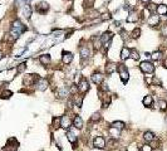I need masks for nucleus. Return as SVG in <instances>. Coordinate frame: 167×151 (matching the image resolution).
Returning <instances> with one entry per match:
<instances>
[{
    "label": "nucleus",
    "instance_id": "nucleus-10",
    "mask_svg": "<svg viewBox=\"0 0 167 151\" xmlns=\"http://www.w3.org/2000/svg\"><path fill=\"white\" fill-rule=\"evenodd\" d=\"M72 124H73V126L75 128H78V130H81L82 127H83V120L81 118V116L75 115L73 117V121H72Z\"/></svg>",
    "mask_w": 167,
    "mask_h": 151
},
{
    "label": "nucleus",
    "instance_id": "nucleus-39",
    "mask_svg": "<svg viewBox=\"0 0 167 151\" xmlns=\"http://www.w3.org/2000/svg\"><path fill=\"white\" fill-rule=\"evenodd\" d=\"M163 67H165V68H167V58L165 59V62H163Z\"/></svg>",
    "mask_w": 167,
    "mask_h": 151
},
{
    "label": "nucleus",
    "instance_id": "nucleus-7",
    "mask_svg": "<svg viewBox=\"0 0 167 151\" xmlns=\"http://www.w3.org/2000/svg\"><path fill=\"white\" fill-rule=\"evenodd\" d=\"M37 88L39 91H45L47 88H48V81H47V78H38L37 83H35Z\"/></svg>",
    "mask_w": 167,
    "mask_h": 151
},
{
    "label": "nucleus",
    "instance_id": "nucleus-42",
    "mask_svg": "<svg viewBox=\"0 0 167 151\" xmlns=\"http://www.w3.org/2000/svg\"><path fill=\"white\" fill-rule=\"evenodd\" d=\"M166 124H167V117H166Z\"/></svg>",
    "mask_w": 167,
    "mask_h": 151
},
{
    "label": "nucleus",
    "instance_id": "nucleus-20",
    "mask_svg": "<svg viewBox=\"0 0 167 151\" xmlns=\"http://www.w3.org/2000/svg\"><path fill=\"white\" fill-rule=\"evenodd\" d=\"M79 53H81L82 58H88V57H89V50H88V48L84 45L79 47Z\"/></svg>",
    "mask_w": 167,
    "mask_h": 151
},
{
    "label": "nucleus",
    "instance_id": "nucleus-3",
    "mask_svg": "<svg viewBox=\"0 0 167 151\" xmlns=\"http://www.w3.org/2000/svg\"><path fill=\"white\" fill-rule=\"evenodd\" d=\"M140 68H141V71H142L143 73L151 74V73H153V72H155V65H153L151 62H148V61H144V62L141 63Z\"/></svg>",
    "mask_w": 167,
    "mask_h": 151
},
{
    "label": "nucleus",
    "instance_id": "nucleus-27",
    "mask_svg": "<svg viewBox=\"0 0 167 151\" xmlns=\"http://www.w3.org/2000/svg\"><path fill=\"white\" fill-rule=\"evenodd\" d=\"M157 105H158V107H160V110H161V111H165V110H167V101H165V100H158Z\"/></svg>",
    "mask_w": 167,
    "mask_h": 151
},
{
    "label": "nucleus",
    "instance_id": "nucleus-40",
    "mask_svg": "<svg viewBox=\"0 0 167 151\" xmlns=\"http://www.w3.org/2000/svg\"><path fill=\"white\" fill-rule=\"evenodd\" d=\"M142 3H144V4H147V3H150V0H141Z\"/></svg>",
    "mask_w": 167,
    "mask_h": 151
},
{
    "label": "nucleus",
    "instance_id": "nucleus-28",
    "mask_svg": "<svg viewBox=\"0 0 167 151\" xmlns=\"http://www.w3.org/2000/svg\"><path fill=\"white\" fill-rule=\"evenodd\" d=\"M161 55H162V53L161 52H153L152 54H151V59H152V61H160V59H161Z\"/></svg>",
    "mask_w": 167,
    "mask_h": 151
},
{
    "label": "nucleus",
    "instance_id": "nucleus-6",
    "mask_svg": "<svg viewBox=\"0 0 167 151\" xmlns=\"http://www.w3.org/2000/svg\"><path fill=\"white\" fill-rule=\"evenodd\" d=\"M65 136H67V138H68L69 142L72 144L73 149H77V135H75L72 130H68L67 134H65Z\"/></svg>",
    "mask_w": 167,
    "mask_h": 151
},
{
    "label": "nucleus",
    "instance_id": "nucleus-22",
    "mask_svg": "<svg viewBox=\"0 0 167 151\" xmlns=\"http://www.w3.org/2000/svg\"><path fill=\"white\" fill-rule=\"evenodd\" d=\"M152 103H153L152 96H150V94L144 96V98H143V105L144 106H146V107H151V106H152Z\"/></svg>",
    "mask_w": 167,
    "mask_h": 151
},
{
    "label": "nucleus",
    "instance_id": "nucleus-8",
    "mask_svg": "<svg viewBox=\"0 0 167 151\" xmlns=\"http://www.w3.org/2000/svg\"><path fill=\"white\" fill-rule=\"evenodd\" d=\"M72 126V120L69 116H63V117H61V127L63 128H69Z\"/></svg>",
    "mask_w": 167,
    "mask_h": 151
},
{
    "label": "nucleus",
    "instance_id": "nucleus-25",
    "mask_svg": "<svg viewBox=\"0 0 167 151\" xmlns=\"http://www.w3.org/2000/svg\"><path fill=\"white\" fill-rule=\"evenodd\" d=\"M23 13H24V17L25 18H28L29 19L30 18V15H31V8H30V5H24V8H23Z\"/></svg>",
    "mask_w": 167,
    "mask_h": 151
},
{
    "label": "nucleus",
    "instance_id": "nucleus-15",
    "mask_svg": "<svg viewBox=\"0 0 167 151\" xmlns=\"http://www.w3.org/2000/svg\"><path fill=\"white\" fill-rule=\"evenodd\" d=\"M137 20H138V14L136 11H131L127 15V23H136Z\"/></svg>",
    "mask_w": 167,
    "mask_h": 151
},
{
    "label": "nucleus",
    "instance_id": "nucleus-16",
    "mask_svg": "<svg viewBox=\"0 0 167 151\" xmlns=\"http://www.w3.org/2000/svg\"><path fill=\"white\" fill-rule=\"evenodd\" d=\"M143 138H144V141H146V142H152L153 140H155V134H153V132H151V131H146L143 134Z\"/></svg>",
    "mask_w": 167,
    "mask_h": 151
},
{
    "label": "nucleus",
    "instance_id": "nucleus-38",
    "mask_svg": "<svg viewBox=\"0 0 167 151\" xmlns=\"http://www.w3.org/2000/svg\"><path fill=\"white\" fill-rule=\"evenodd\" d=\"M114 27L118 28V29H121V21H114Z\"/></svg>",
    "mask_w": 167,
    "mask_h": 151
},
{
    "label": "nucleus",
    "instance_id": "nucleus-12",
    "mask_svg": "<svg viewBox=\"0 0 167 151\" xmlns=\"http://www.w3.org/2000/svg\"><path fill=\"white\" fill-rule=\"evenodd\" d=\"M147 23L151 27H156L157 24L160 23V17L158 15H150V18L147 19Z\"/></svg>",
    "mask_w": 167,
    "mask_h": 151
},
{
    "label": "nucleus",
    "instance_id": "nucleus-37",
    "mask_svg": "<svg viewBox=\"0 0 167 151\" xmlns=\"http://www.w3.org/2000/svg\"><path fill=\"white\" fill-rule=\"evenodd\" d=\"M161 33H162V35L167 37V24H166V25H163V27H162V29H161Z\"/></svg>",
    "mask_w": 167,
    "mask_h": 151
},
{
    "label": "nucleus",
    "instance_id": "nucleus-36",
    "mask_svg": "<svg viewBox=\"0 0 167 151\" xmlns=\"http://www.w3.org/2000/svg\"><path fill=\"white\" fill-rule=\"evenodd\" d=\"M156 9H157V6L155 4H152V3H151V4H148V6H147V10H148L150 13L153 11V10H156Z\"/></svg>",
    "mask_w": 167,
    "mask_h": 151
},
{
    "label": "nucleus",
    "instance_id": "nucleus-23",
    "mask_svg": "<svg viewBox=\"0 0 167 151\" xmlns=\"http://www.w3.org/2000/svg\"><path fill=\"white\" fill-rule=\"evenodd\" d=\"M109 135L114 138V140H117V137H119V130H117V128H113V127H109Z\"/></svg>",
    "mask_w": 167,
    "mask_h": 151
},
{
    "label": "nucleus",
    "instance_id": "nucleus-2",
    "mask_svg": "<svg viewBox=\"0 0 167 151\" xmlns=\"http://www.w3.org/2000/svg\"><path fill=\"white\" fill-rule=\"evenodd\" d=\"M18 147H19V142H18L17 138H15V137L8 138V141H6V144H5V150H8V151H17Z\"/></svg>",
    "mask_w": 167,
    "mask_h": 151
},
{
    "label": "nucleus",
    "instance_id": "nucleus-33",
    "mask_svg": "<svg viewBox=\"0 0 167 151\" xmlns=\"http://www.w3.org/2000/svg\"><path fill=\"white\" fill-rule=\"evenodd\" d=\"M100 120V113L99 112H96V113H93L92 115V117H90V121H99Z\"/></svg>",
    "mask_w": 167,
    "mask_h": 151
},
{
    "label": "nucleus",
    "instance_id": "nucleus-34",
    "mask_svg": "<svg viewBox=\"0 0 167 151\" xmlns=\"http://www.w3.org/2000/svg\"><path fill=\"white\" fill-rule=\"evenodd\" d=\"M141 151H153V149H152V146L151 145H142L141 146Z\"/></svg>",
    "mask_w": 167,
    "mask_h": 151
},
{
    "label": "nucleus",
    "instance_id": "nucleus-1",
    "mask_svg": "<svg viewBox=\"0 0 167 151\" xmlns=\"http://www.w3.org/2000/svg\"><path fill=\"white\" fill-rule=\"evenodd\" d=\"M117 69H118V73H119V77L123 83H127L128 80H130V73H128L127 68L124 67V64H117Z\"/></svg>",
    "mask_w": 167,
    "mask_h": 151
},
{
    "label": "nucleus",
    "instance_id": "nucleus-30",
    "mask_svg": "<svg viewBox=\"0 0 167 151\" xmlns=\"http://www.w3.org/2000/svg\"><path fill=\"white\" fill-rule=\"evenodd\" d=\"M25 68H27V64H25V63H20V64L18 65V68H17V73L18 74L23 73V72L25 71Z\"/></svg>",
    "mask_w": 167,
    "mask_h": 151
},
{
    "label": "nucleus",
    "instance_id": "nucleus-13",
    "mask_svg": "<svg viewBox=\"0 0 167 151\" xmlns=\"http://www.w3.org/2000/svg\"><path fill=\"white\" fill-rule=\"evenodd\" d=\"M62 61L64 64H69L72 61H73V54L72 53H69V52H63V58H62Z\"/></svg>",
    "mask_w": 167,
    "mask_h": 151
},
{
    "label": "nucleus",
    "instance_id": "nucleus-9",
    "mask_svg": "<svg viewBox=\"0 0 167 151\" xmlns=\"http://www.w3.org/2000/svg\"><path fill=\"white\" fill-rule=\"evenodd\" d=\"M112 38H113V33H111L109 30H107L102 34V37H100V42H102L103 44H107L108 42H111Z\"/></svg>",
    "mask_w": 167,
    "mask_h": 151
},
{
    "label": "nucleus",
    "instance_id": "nucleus-31",
    "mask_svg": "<svg viewBox=\"0 0 167 151\" xmlns=\"http://www.w3.org/2000/svg\"><path fill=\"white\" fill-rule=\"evenodd\" d=\"M53 127L54 128L61 127V117H54L53 118Z\"/></svg>",
    "mask_w": 167,
    "mask_h": 151
},
{
    "label": "nucleus",
    "instance_id": "nucleus-5",
    "mask_svg": "<svg viewBox=\"0 0 167 151\" xmlns=\"http://www.w3.org/2000/svg\"><path fill=\"white\" fill-rule=\"evenodd\" d=\"M88 90H89V83H88V81L86 78H82V81L79 82V84L77 87V91L79 93H86Z\"/></svg>",
    "mask_w": 167,
    "mask_h": 151
},
{
    "label": "nucleus",
    "instance_id": "nucleus-29",
    "mask_svg": "<svg viewBox=\"0 0 167 151\" xmlns=\"http://www.w3.org/2000/svg\"><path fill=\"white\" fill-rule=\"evenodd\" d=\"M130 57L133 59V61H138V59H140V53H138L136 49H133V50H131Z\"/></svg>",
    "mask_w": 167,
    "mask_h": 151
},
{
    "label": "nucleus",
    "instance_id": "nucleus-17",
    "mask_svg": "<svg viewBox=\"0 0 167 151\" xmlns=\"http://www.w3.org/2000/svg\"><path fill=\"white\" fill-rule=\"evenodd\" d=\"M114 71H117V64H114V63H107V65H106L107 74H112Z\"/></svg>",
    "mask_w": 167,
    "mask_h": 151
},
{
    "label": "nucleus",
    "instance_id": "nucleus-11",
    "mask_svg": "<svg viewBox=\"0 0 167 151\" xmlns=\"http://www.w3.org/2000/svg\"><path fill=\"white\" fill-rule=\"evenodd\" d=\"M92 81H93V83H96V84H102V82L104 81V76L102 73H94L92 76Z\"/></svg>",
    "mask_w": 167,
    "mask_h": 151
},
{
    "label": "nucleus",
    "instance_id": "nucleus-14",
    "mask_svg": "<svg viewBox=\"0 0 167 151\" xmlns=\"http://www.w3.org/2000/svg\"><path fill=\"white\" fill-rule=\"evenodd\" d=\"M48 9H49V6H48V4H47L45 1L40 3V4L37 6V11L40 13V14H44V13H47V10H48Z\"/></svg>",
    "mask_w": 167,
    "mask_h": 151
},
{
    "label": "nucleus",
    "instance_id": "nucleus-32",
    "mask_svg": "<svg viewBox=\"0 0 167 151\" xmlns=\"http://www.w3.org/2000/svg\"><path fill=\"white\" fill-rule=\"evenodd\" d=\"M140 35H141V29L140 28H138V29H134L133 31H132V38H133V39L140 38Z\"/></svg>",
    "mask_w": 167,
    "mask_h": 151
},
{
    "label": "nucleus",
    "instance_id": "nucleus-26",
    "mask_svg": "<svg viewBox=\"0 0 167 151\" xmlns=\"http://www.w3.org/2000/svg\"><path fill=\"white\" fill-rule=\"evenodd\" d=\"M10 96H13V92L9 90H4L3 92H0V98H10Z\"/></svg>",
    "mask_w": 167,
    "mask_h": 151
},
{
    "label": "nucleus",
    "instance_id": "nucleus-4",
    "mask_svg": "<svg viewBox=\"0 0 167 151\" xmlns=\"http://www.w3.org/2000/svg\"><path fill=\"white\" fill-rule=\"evenodd\" d=\"M93 146L96 147V149H104L106 147V140H104V137H102V136H96L94 137V140H93Z\"/></svg>",
    "mask_w": 167,
    "mask_h": 151
},
{
    "label": "nucleus",
    "instance_id": "nucleus-19",
    "mask_svg": "<svg viewBox=\"0 0 167 151\" xmlns=\"http://www.w3.org/2000/svg\"><path fill=\"white\" fill-rule=\"evenodd\" d=\"M156 11H157V14L158 15H166L167 14V5H165V4L158 5L157 6V9H156Z\"/></svg>",
    "mask_w": 167,
    "mask_h": 151
},
{
    "label": "nucleus",
    "instance_id": "nucleus-24",
    "mask_svg": "<svg viewBox=\"0 0 167 151\" xmlns=\"http://www.w3.org/2000/svg\"><path fill=\"white\" fill-rule=\"evenodd\" d=\"M39 61H40V63H42V64L47 65V64H48V63L50 62V55H49V54H43V55H40Z\"/></svg>",
    "mask_w": 167,
    "mask_h": 151
},
{
    "label": "nucleus",
    "instance_id": "nucleus-21",
    "mask_svg": "<svg viewBox=\"0 0 167 151\" xmlns=\"http://www.w3.org/2000/svg\"><path fill=\"white\" fill-rule=\"evenodd\" d=\"M124 122H122V121H114V122H113V124L111 125V127H113V128H117V130H119V131H121V130H123V128H124Z\"/></svg>",
    "mask_w": 167,
    "mask_h": 151
},
{
    "label": "nucleus",
    "instance_id": "nucleus-35",
    "mask_svg": "<svg viewBox=\"0 0 167 151\" xmlns=\"http://www.w3.org/2000/svg\"><path fill=\"white\" fill-rule=\"evenodd\" d=\"M111 18H112V15L109 14V13H104V14L102 15V20L103 21H104V20H109Z\"/></svg>",
    "mask_w": 167,
    "mask_h": 151
},
{
    "label": "nucleus",
    "instance_id": "nucleus-18",
    "mask_svg": "<svg viewBox=\"0 0 167 151\" xmlns=\"http://www.w3.org/2000/svg\"><path fill=\"white\" fill-rule=\"evenodd\" d=\"M130 54H131V50L127 48V47H123L121 50V59H127V58H130Z\"/></svg>",
    "mask_w": 167,
    "mask_h": 151
},
{
    "label": "nucleus",
    "instance_id": "nucleus-41",
    "mask_svg": "<svg viewBox=\"0 0 167 151\" xmlns=\"http://www.w3.org/2000/svg\"><path fill=\"white\" fill-rule=\"evenodd\" d=\"M1 59H3V52L0 50V61H1Z\"/></svg>",
    "mask_w": 167,
    "mask_h": 151
}]
</instances>
